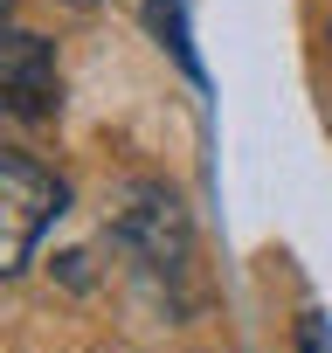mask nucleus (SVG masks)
Returning <instances> with one entry per match:
<instances>
[{"mask_svg": "<svg viewBox=\"0 0 332 353\" xmlns=\"http://www.w3.org/2000/svg\"><path fill=\"white\" fill-rule=\"evenodd\" d=\"M8 14H14V0H0V28H8Z\"/></svg>", "mask_w": 332, "mask_h": 353, "instance_id": "20e7f679", "label": "nucleus"}, {"mask_svg": "<svg viewBox=\"0 0 332 353\" xmlns=\"http://www.w3.org/2000/svg\"><path fill=\"white\" fill-rule=\"evenodd\" d=\"M63 104V70H56V49L28 28H0V111L8 118H56Z\"/></svg>", "mask_w": 332, "mask_h": 353, "instance_id": "7ed1b4c3", "label": "nucleus"}, {"mask_svg": "<svg viewBox=\"0 0 332 353\" xmlns=\"http://www.w3.org/2000/svg\"><path fill=\"white\" fill-rule=\"evenodd\" d=\"M325 42H332V21H325Z\"/></svg>", "mask_w": 332, "mask_h": 353, "instance_id": "39448f33", "label": "nucleus"}, {"mask_svg": "<svg viewBox=\"0 0 332 353\" xmlns=\"http://www.w3.org/2000/svg\"><path fill=\"white\" fill-rule=\"evenodd\" d=\"M63 215V181L28 152H0V277L28 270L42 229Z\"/></svg>", "mask_w": 332, "mask_h": 353, "instance_id": "f257e3e1", "label": "nucleus"}, {"mask_svg": "<svg viewBox=\"0 0 332 353\" xmlns=\"http://www.w3.org/2000/svg\"><path fill=\"white\" fill-rule=\"evenodd\" d=\"M111 229H118V243H125L138 263H152V270H174V263H187V250H194V222H187L180 194L166 188V181H125V188H118V208H111Z\"/></svg>", "mask_w": 332, "mask_h": 353, "instance_id": "f03ea898", "label": "nucleus"}]
</instances>
